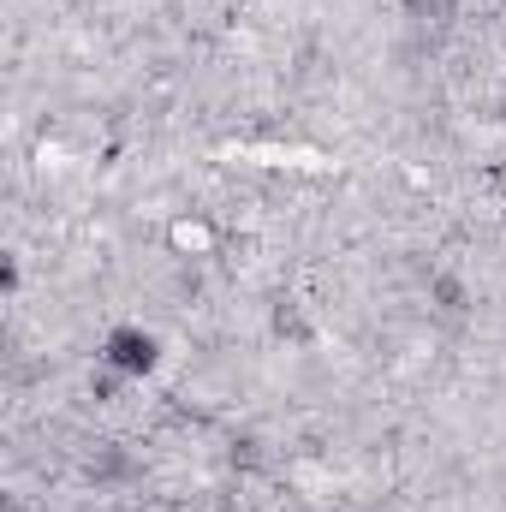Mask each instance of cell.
Listing matches in <instances>:
<instances>
[{
	"label": "cell",
	"instance_id": "1",
	"mask_svg": "<svg viewBox=\"0 0 506 512\" xmlns=\"http://www.w3.org/2000/svg\"><path fill=\"white\" fill-rule=\"evenodd\" d=\"M102 364H108L114 376H149V370L161 364V340H155L149 328L126 322V328H114V334L102 340Z\"/></svg>",
	"mask_w": 506,
	"mask_h": 512
}]
</instances>
